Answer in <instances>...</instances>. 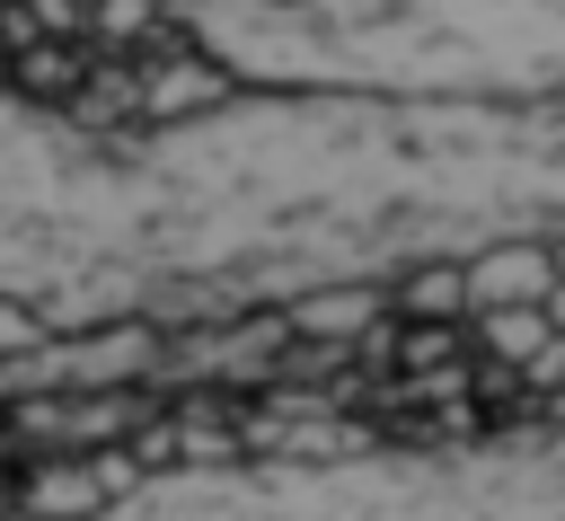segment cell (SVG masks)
Masks as SVG:
<instances>
[{"mask_svg":"<svg viewBox=\"0 0 565 521\" xmlns=\"http://www.w3.org/2000/svg\"><path fill=\"white\" fill-rule=\"evenodd\" d=\"M547 283H556V274H547V256H539V247H521V238H512V247H486V256L459 274V291H468L477 309H539V300H547Z\"/></svg>","mask_w":565,"mask_h":521,"instance_id":"cell-1","label":"cell"},{"mask_svg":"<svg viewBox=\"0 0 565 521\" xmlns=\"http://www.w3.org/2000/svg\"><path fill=\"white\" fill-rule=\"evenodd\" d=\"M494 344L503 353H539V309H494Z\"/></svg>","mask_w":565,"mask_h":521,"instance_id":"cell-3","label":"cell"},{"mask_svg":"<svg viewBox=\"0 0 565 521\" xmlns=\"http://www.w3.org/2000/svg\"><path fill=\"white\" fill-rule=\"evenodd\" d=\"M371 318V291H318V300H300V327L309 336H353Z\"/></svg>","mask_w":565,"mask_h":521,"instance_id":"cell-2","label":"cell"}]
</instances>
